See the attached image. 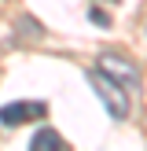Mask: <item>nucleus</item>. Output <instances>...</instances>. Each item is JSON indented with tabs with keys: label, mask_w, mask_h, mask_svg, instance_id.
<instances>
[{
	"label": "nucleus",
	"mask_w": 147,
	"mask_h": 151,
	"mask_svg": "<svg viewBox=\"0 0 147 151\" xmlns=\"http://www.w3.org/2000/svg\"><path fill=\"white\" fill-rule=\"evenodd\" d=\"M48 114V103L41 100H22V103H7L0 107V125H22V122H33V118Z\"/></svg>",
	"instance_id": "3"
},
{
	"label": "nucleus",
	"mask_w": 147,
	"mask_h": 151,
	"mask_svg": "<svg viewBox=\"0 0 147 151\" xmlns=\"http://www.w3.org/2000/svg\"><path fill=\"white\" fill-rule=\"evenodd\" d=\"M29 147H33V151H59V147H66V140L59 137L55 129H37Z\"/></svg>",
	"instance_id": "4"
},
{
	"label": "nucleus",
	"mask_w": 147,
	"mask_h": 151,
	"mask_svg": "<svg viewBox=\"0 0 147 151\" xmlns=\"http://www.w3.org/2000/svg\"><path fill=\"white\" fill-rule=\"evenodd\" d=\"M99 66H103L107 74H114V78L121 81L129 92L140 85V70H136V63H132V59H125L121 52H103V55H99Z\"/></svg>",
	"instance_id": "2"
},
{
	"label": "nucleus",
	"mask_w": 147,
	"mask_h": 151,
	"mask_svg": "<svg viewBox=\"0 0 147 151\" xmlns=\"http://www.w3.org/2000/svg\"><path fill=\"white\" fill-rule=\"evenodd\" d=\"M88 85L96 88V96H99L103 107L110 111V118L121 122V118L129 114V88H125L114 74H107L103 66H99V70H88Z\"/></svg>",
	"instance_id": "1"
},
{
	"label": "nucleus",
	"mask_w": 147,
	"mask_h": 151,
	"mask_svg": "<svg viewBox=\"0 0 147 151\" xmlns=\"http://www.w3.org/2000/svg\"><path fill=\"white\" fill-rule=\"evenodd\" d=\"M88 19H92L96 26H110V15H107V11H99V7H92V11H88Z\"/></svg>",
	"instance_id": "5"
}]
</instances>
